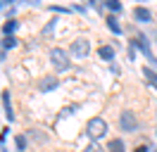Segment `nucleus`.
Listing matches in <instances>:
<instances>
[{
	"label": "nucleus",
	"instance_id": "ddd939ff",
	"mask_svg": "<svg viewBox=\"0 0 157 152\" xmlns=\"http://www.w3.org/2000/svg\"><path fill=\"white\" fill-rule=\"evenodd\" d=\"M76 109H78L76 104H67L64 109H59V119H67L69 114H74V112H76Z\"/></svg>",
	"mask_w": 157,
	"mask_h": 152
},
{
	"label": "nucleus",
	"instance_id": "423d86ee",
	"mask_svg": "<svg viewBox=\"0 0 157 152\" xmlns=\"http://www.w3.org/2000/svg\"><path fill=\"white\" fill-rule=\"evenodd\" d=\"M57 86H59L57 76H45V78L40 81V93H50V90H55Z\"/></svg>",
	"mask_w": 157,
	"mask_h": 152
},
{
	"label": "nucleus",
	"instance_id": "f8f14e48",
	"mask_svg": "<svg viewBox=\"0 0 157 152\" xmlns=\"http://www.w3.org/2000/svg\"><path fill=\"white\" fill-rule=\"evenodd\" d=\"M14 28H17V21H14V19H10V21H5L2 33H5V36H12V33H14Z\"/></svg>",
	"mask_w": 157,
	"mask_h": 152
},
{
	"label": "nucleus",
	"instance_id": "2eb2a0df",
	"mask_svg": "<svg viewBox=\"0 0 157 152\" xmlns=\"http://www.w3.org/2000/svg\"><path fill=\"white\" fill-rule=\"evenodd\" d=\"M109 152H124V140H112L109 142Z\"/></svg>",
	"mask_w": 157,
	"mask_h": 152
},
{
	"label": "nucleus",
	"instance_id": "4468645a",
	"mask_svg": "<svg viewBox=\"0 0 157 152\" xmlns=\"http://www.w3.org/2000/svg\"><path fill=\"white\" fill-rule=\"evenodd\" d=\"M0 45L5 48V50H7V48H14V45H17V38H14V36H5L2 40H0Z\"/></svg>",
	"mask_w": 157,
	"mask_h": 152
},
{
	"label": "nucleus",
	"instance_id": "aec40b11",
	"mask_svg": "<svg viewBox=\"0 0 157 152\" xmlns=\"http://www.w3.org/2000/svg\"><path fill=\"white\" fill-rule=\"evenodd\" d=\"M136 152H150V147H147V145H138Z\"/></svg>",
	"mask_w": 157,
	"mask_h": 152
},
{
	"label": "nucleus",
	"instance_id": "9d476101",
	"mask_svg": "<svg viewBox=\"0 0 157 152\" xmlns=\"http://www.w3.org/2000/svg\"><path fill=\"white\" fill-rule=\"evenodd\" d=\"M98 55L102 57V59H114V48H112V45H102L98 50Z\"/></svg>",
	"mask_w": 157,
	"mask_h": 152
},
{
	"label": "nucleus",
	"instance_id": "dca6fc26",
	"mask_svg": "<svg viewBox=\"0 0 157 152\" xmlns=\"http://www.w3.org/2000/svg\"><path fill=\"white\" fill-rule=\"evenodd\" d=\"M105 7L112 10V12H121V2H117V0H107V2H105Z\"/></svg>",
	"mask_w": 157,
	"mask_h": 152
},
{
	"label": "nucleus",
	"instance_id": "6ab92c4d",
	"mask_svg": "<svg viewBox=\"0 0 157 152\" xmlns=\"http://www.w3.org/2000/svg\"><path fill=\"white\" fill-rule=\"evenodd\" d=\"M52 26H55V21H48V26L43 28V36H50V31H52Z\"/></svg>",
	"mask_w": 157,
	"mask_h": 152
},
{
	"label": "nucleus",
	"instance_id": "0eeeda50",
	"mask_svg": "<svg viewBox=\"0 0 157 152\" xmlns=\"http://www.w3.org/2000/svg\"><path fill=\"white\" fill-rule=\"evenodd\" d=\"M2 104H5V116L10 119V121H14V112H12V102H10V90H2Z\"/></svg>",
	"mask_w": 157,
	"mask_h": 152
},
{
	"label": "nucleus",
	"instance_id": "f257e3e1",
	"mask_svg": "<svg viewBox=\"0 0 157 152\" xmlns=\"http://www.w3.org/2000/svg\"><path fill=\"white\" fill-rule=\"evenodd\" d=\"M107 133V124H105V119H100V116H93L88 124H86V135H88L93 142H98L102 135Z\"/></svg>",
	"mask_w": 157,
	"mask_h": 152
},
{
	"label": "nucleus",
	"instance_id": "6e6552de",
	"mask_svg": "<svg viewBox=\"0 0 157 152\" xmlns=\"http://www.w3.org/2000/svg\"><path fill=\"white\" fill-rule=\"evenodd\" d=\"M133 17H136L138 21H152V14H150L147 7H136L133 10Z\"/></svg>",
	"mask_w": 157,
	"mask_h": 152
},
{
	"label": "nucleus",
	"instance_id": "a211bd4d",
	"mask_svg": "<svg viewBox=\"0 0 157 152\" xmlns=\"http://www.w3.org/2000/svg\"><path fill=\"white\" fill-rule=\"evenodd\" d=\"M17 147H19V150L26 147V138H24V135H17Z\"/></svg>",
	"mask_w": 157,
	"mask_h": 152
},
{
	"label": "nucleus",
	"instance_id": "f03ea898",
	"mask_svg": "<svg viewBox=\"0 0 157 152\" xmlns=\"http://www.w3.org/2000/svg\"><path fill=\"white\" fill-rule=\"evenodd\" d=\"M50 64L55 66V69H59V71H67L69 66H71V62H69L67 52L62 48H52L50 50Z\"/></svg>",
	"mask_w": 157,
	"mask_h": 152
},
{
	"label": "nucleus",
	"instance_id": "1a4fd4ad",
	"mask_svg": "<svg viewBox=\"0 0 157 152\" xmlns=\"http://www.w3.org/2000/svg\"><path fill=\"white\" fill-rule=\"evenodd\" d=\"M143 76L147 78V83L152 86V88H157V71H152L150 66H145V69H143Z\"/></svg>",
	"mask_w": 157,
	"mask_h": 152
},
{
	"label": "nucleus",
	"instance_id": "9b49d317",
	"mask_svg": "<svg viewBox=\"0 0 157 152\" xmlns=\"http://www.w3.org/2000/svg\"><path fill=\"white\" fill-rule=\"evenodd\" d=\"M105 21H107V28L112 31V33H121V26H119V21H117V17H114V14H112V17H107Z\"/></svg>",
	"mask_w": 157,
	"mask_h": 152
},
{
	"label": "nucleus",
	"instance_id": "f3484780",
	"mask_svg": "<svg viewBox=\"0 0 157 152\" xmlns=\"http://www.w3.org/2000/svg\"><path fill=\"white\" fill-rule=\"evenodd\" d=\"M83 152H102V147H100L98 142H90L88 147H83Z\"/></svg>",
	"mask_w": 157,
	"mask_h": 152
},
{
	"label": "nucleus",
	"instance_id": "39448f33",
	"mask_svg": "<svg viewBox=\"0 0 157 152\" xmlns=\"http://www.w3.org/2000/svg\"><path fill=\"white\" fill-rule=\"evenodd\" d=\"M119 126H121V131H136L138 128V121H136V114L133 112H121V116H119Z\"/></svg>",
	"mask_w": 157,
	"mask_h": 152
},
{
	"label": "nucleus",
	"instance_id": "20e7f679",
	"mask_svg": "<svg viewBox=\"0 0 157 152\" xmlns=\"http://www.w3.org/2000/svg\"><path fill=\"white\" fill-rule=\"evenodd\" d=\"M131 45H133V48H140V52H143V55H145L150 62H155V64H157L155 55H152V50H150V43L145 40V36H143V33H138V36L131 40Z\"/></svg>",
	"mask_w": 157,
	"mask_h": 152
},
{
	"label": "nucleus",
	"instance_id": "412c9836",
	"mask_svg": "<svg viewBox=\"0 0 157 152\" xmlns=\"http://www.w3.org/2000/svg\"><path fill=\"white\" fill-rule=\"evenodd\" d=\"M0 59H5V48L0 45Z\"/></svg>",
	"mask_w": 157,
	"mask_h": 152
},
{
	"label": "nucleus",
	"instance_id": "7ed1b4c3",
	"mask_svg": "<svg viewBox=\"0 0 157 152\" xmlns=\"http://www.w3.org/2000/svg\"><path fill=\"white\" fill-rule=\"evenodd\" d=\"M90 52V43L88 38H76L74 43H71V55L78 57V59H83V57H88Z\"/></svg>",
	"mask_w": 157,
	"mask_h": 152
}]
</instances>
